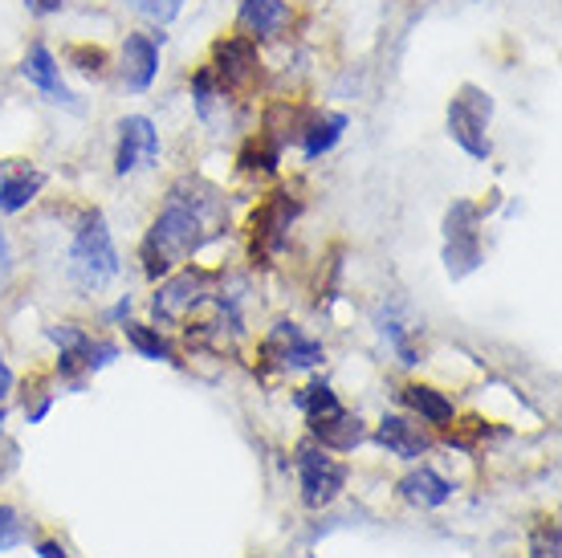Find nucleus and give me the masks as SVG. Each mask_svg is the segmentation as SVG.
<instances>
[{"instance_id":"a211bd4d","label":"nucleus","mask_w":562,"mask_h":558,"mask_svg":"<svg viewBox=\"0 0 562 558\" xmlns=\"http://www.w3.org/2000/svg\"><path fill=\"white\" fill-rule=\"evenodd\" d=\"M404 404L412 408V412H420L428 424H449L452 420V400H445L436 388H404Z\"/></svg>"},{"instance_id":"393cba45","label":"nucleus","mask_w":562,"mask_h":558,"mask_svg":"<svg viewBox=\"0 0 562 558\" xmlns=\"http://www.w3.org/2000/svg\"><path fill=\"white\" fill-rule=\"evenodd\" d=\"M70 62L78 66V70H86V74H99L102 66H106V54H102V49H90V45H74Z\"/></svg>"},{"instance_id":"cd10ccee","label":"nucleus","mask_w":562,"mask_h":558,"mask_svg":"<svg viewBox=\"0 0 562 558\" xmlns=\"http://www.w3.org/2000/svg\"><path fill=\"white\" fill-rule=\"evenodd\" d=\"M9 281H13V245H9L4 228H0V293L9 290Z\"/></svg>"},{"instance_id":"2eb2a0df","label":"nucleus","mask_w":562,"mask_h":558,"mask_svg":"<svg viewBox=\"0 0 562 558\" xmlns=\"http://www.w3.org/2000/svg\"><path fill=\"white\" fill-rule=\"evenodd\" d=\"M400 489H404V498H408V502L432 505V510L452 498V486L440 473H432V469H416V473H408L404 481H400Z\"/></svg>"},{"instance_id":"b1692460","label":"nucleus","mask_w":562,"mask_h":558,"mask_svg":"<svg viewBox=\"0 0 562 558\" xmlns=\"http://www.w3.org/2000/svg\"><path fill=\"white\" fill-rule=\"evenodd\" d=\"M530 558H562V543H559V526H538L535 546H530Z\"/></svg>"},{"instance_id":"c756f323","label":"nucleus","mask_w":562,"mask_h":558,"mask_svg":"<svg viewBox=\"0 0 562 558\" xmlns=\"http://www.w3.org/2000/svg\"><path fill=\"white\" fill-rule=\"evenodd\" d=\"M481 428H485V424H481V420H464V433H457V436L449 433V445H457V448H469V445H473V440H477V436H481Z\"/></svg>"},{"instance_id":"6e6552de","label":"nucleus","mask_w":562,"mask_h":558,"mask_svg":"<svg viewBox=\"0 0 562 558\" xmlns=\"http://www.w3.org/2000/svg\"><path fill=\"white\" fill-rule=\"evenodd\" d=\"M155 70H159V45L147 33H131L123 45V86L131 94H143V90H151Z\"/></svg>"},{"instance_id":"5701e85b","label":"nucleus","mask_w":562,"mask_h":558,"mask_svg":"<svg viewBox=\"0 0 562 558\" xmlns=\"http://www.w3.org/2000/svg\"><path fill=\"white\" fill-rule=\"evenodd\" d=\"M240 164L245 168H261V171H273L278 168V140H254L240 155Z\"/></svg>"},{"instance_id":"4be33fe9","label":"nucleus","mask_w":562,"mask_h":558,"mask_svg":"<svg viewBox=\"0 0 562 558\" xmlns=\"http://www.w3.org/2000/svg\"><path fill=\"white\" fill-rule=\"evenodd\" d=\"M477 221H481V209L477 204H469V200H457L445 216V233L449 241H461V237H477Z\"/></svg>"},{"instance_id":"9b49d317","label":"nucleus","mask_w":562,"mask_h":558,"mask_svg":"<svg viewBox=\"0 0 562 558\" xmlns=\"http://www.w3.org/2000/svg\"><path fill=\"white\" fill-rule=\"evenodd\" d=\"M21 74H25L29 82L37 86L49 102H57V107H70V111H78V102H74V94L61 86V78H57V57L49 54V45H29L25 54V66H21Z\"/></svg>"},{"instance_id":"f257e3e1","label":"nucleus","mask_w":562,"mask_h":558,"mask_svg":"<svg viewBox=\"0 0 562 558\" xmlns=\"http://www.w3.org/2000/svg\"><path fill=\"white\" fill-rule=\"evenodd\" d=\"M209 209H216L212 196H188L183 188H176L168 196V204L155 216L151 233L143 241V269H147V278H164L171 266L188 261L200 249Z\"/></svg>"},{"instance_id":"bb28decb","label":"nucleus","mask_w":562,"mask_h":558,"mask_svg":"<svg viewBox=\"0 0 562 558\" xmlns=\"http://www.w3.org/2000/svg\"><path fill=\"white\" fill-rule=\"evenodd\" d=\"M139 13L155 16V21H171V16L180 13V4H171V0H131Z\"/></svg>"},{"instance_id":"6ab92c4d","label":"nucleus","mask_w":562,"mask_h":558,"mask_svg":"<svg viewBox=\"0 0 562 558\" xmlns=\"http://www.w3.org/2000/svg\"><path fill=\"white\" fill-rule=\"evenodd\" d=\"M297 408L306 412V420L314 424V420H326V416H335L338 408V395L330 391V383H310L306 391H297Z\"/></svg>"},{"instance_id":"f03ea898","label":"nucleus","mask_w":562,"mask_h":558,"mask_svg":"<svg viewBox=\"0 0 562 558\" xmlns=\"http://www.w3.org/2000/svg\"><path fill=\"white\" fill-rule=\"evenodd\" d=\"M70 274H74V281L90 293H99L102 286L119 274L114 237H111V228H106V221H102L99 212H94V216H86V224L78 228V237H74Z\"/></svg>"},{"instance_id":"aec40b11","label":"nucleus","mask_w":562,"mask_h":558,"mask_svg":"<svg viewBox=\"0 0 562 558\" xmlns=\"http://www.w3.org/2000/svg\"><path fill=\"white\" fill-rule=\"evenodd\" d=\"M127 338L131 347L139 350L143 359H164V364H176V355H171L168 338H159V331H151V326H139V322H127Z\"/></svg>"},{"instance_id":"9d476101","label":"nucleus","mask_w":562,"mask_h":558,"mask_svg":"<svg viewBox=\"0 0 562 558\" xmlns=\"http://www.w3.org/2000/svg\"><path fill=\"white\" fill-rule=\"evenodd\" d=\"M266 350L281 367H318L323 364V347H318L314 338L302 335L294 322H278L266 343Z\"/></svg>"},{"instance_id":"423d86ee","label":"nucleus","mask_w":562,"mask_h":558,"mask_svg":"<svg viewBox=\"0 0 562 558\" xmlns=\"http://www.w3.org/2000/svg\"><path fill=\"white\" fill-rule=\"evenodd\" d=\"M297 216V204L285 192H273V200H266L261 209L254 212V257H273L285 241V228Z\"/></svg>"},{"instance_id":"7c9ffc66","label":"nucleus","mask_w":562,"mask_h":558,"mask_svg":"<svg viewBox=\"0 0 562 558\" xmlns=\"http://www.w3.org/2000/svg\"><path fill=\"white\" fill-rule=\"evenodd\" d=\"M25 4L33 16H49V13H61V9H66V0H25Z\"/></svg>"},{"instance_id":"1a4fd4ad","label":"nucleus","mask_w":562,"mask_h":558,"mask_svg":"<svg viewBox=\"0 0 562 558\" xmlns=\"http://www.w3.org/2000/svg\"><path fill=\"white\" fill-rule=\"evenodd\" d=\"M204 290H209L204 274H180V278H171L164 290L155 293V314L168 322L183 319V314H192L204 302Z\"/></svg>"},{"instance_id":"a878e982","label":"nucleus","mask_w":562,"mask_h":558,"mask_svg":"<svg viewBox=\"0 0 562 558\" xmlns=\"http://www.w3.org/2000/svg\"><path fill=\"white\" fill-rule=\"evenodd\" d=\"M21 543V522H16V510L9 505H0V550H9V546Z\"/></svg>"},{"instance_id":"0eeeda50","label":"nucleus","mask_w":562,"mask_h":558,"mask_svg":"<svg viewBox=\"0 0 562 558\" xmlns=\"http://www.w3.org/2000/svg\"><path fill=\"white\" fill-rule=\"evenodd\" d=\"M212 74H221V82L233 86V90H249L261 74V57H257V45L249 37H228V42L216 45V66Z\"/></svg>"},{"instance_id":"f8f14e48","label":"nucleus","mask_w":562,"mask_h":558,"mask_svg":"<svg viewBox=\"0 0 562 558\" xmlns=\"http://www.w3.org/2000/svg\"><path fill=\"white\" fill-rule=\"evenodd\" d=\"M240 29L254 37H278L290 25V4L285 0H240Z\"/></svg>"},{"instance_id":"dca6fc26","label":"nucleus","mask_w":562,"mask_h":558,"mask_svg":"<svg viewBox=\"0 0 562 558\" xmlns=\"http://www.w3.org/2000/svg\"><path fill=\"white\" fill-rule=\"evenodd\" d=\"M45 176L42 171H4V180H0V212H21L33 200V196L42 192Z\"/></svg>"},{"instance_id":"2f4dec72","label":"nucleus","mask_w":562,"mask_h":558,"mask_svg":"<svg viewBox=\"0 0 562 558\" xmlns=\"http://www.w3.org/2000/svg\"><path fill=\"white\" fill-rule=\"evenodd\" d=\"M37 555H42V558H70L61 543H42V546H37Z\"/></svg>"},{"instance_id":"39448f33","label":"nucleus","mask_w":562,"mask_h":558,"mask_svg":"<svg viewBox=\"0 0 562 558\" xmlns=\"http://www.w3.org/2000/svg\"><path fill=\"white\" fill-rule=\"evenodd\" d=\"M159 159V131H155L151 119L143 114H131L119 123V155H114V171L127 176L135 168H151Z\"/></svg>"},{"instance_id":"c85d7f7f","label":"nucleus","mask_w":562,"mask_h":558,"mask_svg":"<svg viewBox=\"0 0 562 558\" xmlns=\"http://www.w3.org/2000/svg\"><path fill=\"white\" fill-rule=\"evenodd\" d=\"M16 457H21L16 440H9V436L0 433V481H4V477H9L16 469Z\"/></svg>"},{"instance_id":"4468645a","label":"nucleus","mask_w":562,"mask_h":558,"mask_svg":"<svg viewBox=\"0 0 562 558\" xmlns=\"http://www.w3.org/2000/svg\"><path fill=\"white\" fill-rule=\"evenodd\" d=\"M310 428H314V436H318V440H323V448H338V453H347V448L363 445V440H367L363 420H359V416H351V412H342V408H338L335 416L314 420V424H310Z\"/></svg>"},{"instance_id":"7ed1b4c3","label":"nucleus","mask_w":562,"mask_h":558,"mask_svg":"<svg viewBox=\"0 0 562 558\" xmlns=\"http://www.w3.org/2000/svg\"><path fill=\"white\" fill-rule=\"evenodd\" d=\"M490 114H493V98L477 86H461V94L449 102V135L461 143L473 159H490Z\"/></svg>"},{"instance_id":"20e7f679","label":"nucleus","mask_w":562,"mask_h":558,"mask_svg":"<svg viewBox=\"0 0 562 558\" xmlns=\"http://www.w3.org/2000/svg\"><path fill=\"white\" fill-rule=\"evenodd\" d=\"M297 477H302V502L310 510L330 505L342 493V486H347V469L335 457H326V448L318 445L297 448Z\"/></svg>"},{"instance_id":"f3484780","label":"nucleus","mask_w":562,"mask_h":558,"mask_svg":"<svg viewBox=\"0 0 562 558\" xmlns=\"http://www.w3.org/2000/svg\"><path fill=\"white\" fill-rule=\"evenodd\" d=\"M342 131H347V114H323L314 126H306V143H302V152L306 159H318L342 140Z\"/></svg>"},{"instance_id":"ddd939ff","label":"nucleus","mask_w":562,"mask_h":558,"mask_svg":"<svg viewBox=\"0 0 562 558\" xmlns=\"http://www.w3.org/2000/svg\"><path fill=\"white\" fill-rule=\"evenodd\" d=\"M383 448H392L395 457H404V461H416L428 453V436L420 433V424H412L404 416H383L380 433H375Z\"/></svg>"},{"instance_id":"412c9836","label":"nucleus","mask_w":562,"mask_h":558,"mask_svg":"<svg viewBox=\"0 0 562 558\" xmlns=\"http://www.w3.org/2000/svg\"><path fill=\"white\" fill-rule=\"evenodd\" d=\"M445 266H449L452 278H469V274H473V269L481 266V245H477V237L449 241V249H445Z\"/></svg>"}]
</instances>
